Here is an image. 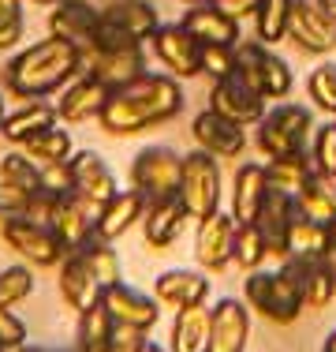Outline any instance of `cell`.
<instances>
[{"instance_id": "e0dca14e", "label": "cell", "mask_w": 336, "mask_h": 352, "mask_svg": "<svg viewBox=\"0 0 336 352\" xmlns=\"http://www.w3.org/2000/svg\"><path fill=\"white\" fill-rule=\"evenodd\" d=\"M49 225L67 244V251H75L86 236L97 232V206L86 203L82 195H75V191H60L53 203V214H49Z\"/></svg>"}, {"instance_id": "8d00e7d4", "label": "cell", "mask_w": 336, "mask_h": 352, "mask_svg": "<svg viewBox=\"0 0 336 352\" xmlns=\"http://www.w3.org/2000/svg\"><path fill=\"white\" fill-rule=\"evenodd\" d=\"M23 154H30L38 165H60L75 154V150H71V135L53 124V128L38 131V135H30L27 142H23Z\"/></svg>"}, {"instance_id": "7c38bea8", "label": "cell", "mask_w": 336, "mask_h": 352, "mask_svg": "<svg viewBox=\"0 0 336 352\" xmlns=\"http://www.w3.org/2000/svg\"><path fill=\"white\" fill-rule=\"evenodd\" d=\"M67 165H71V191L82 195L86 203H94L97 210L120 191L116 173L108 169V162L97 150H75V154L67 157Z\"/></svg>"}, {"instance_id": "f6af8a7d", "label": "cell", "mask_w": 336, "mask_h": 352, "mask_svg": "<svg viewBox=\"0 0 336 352\" xmlns=\"http://www.w3.org/2000/svg\"><path fill=\"white\" fill-rule=\"evenodd\" d=\"M314 165H317V173H325V176H333L336 180V124H329V128H322L314 135Z\"/></svg>"}, {"instance_id": "5b68a950", "label": "cell", "mask_w": 336, "mask_h": 352, "mask_svg": "<svg viewBox=\"0 0 336 352\" xmlns=\"http://www.w3.org/2000/svg\"><path fill=\"white\" fill-rule=\"evenodd\" d=\"M235 72L262 98H288L291 82H296L288 60L276 56L265 41H235Z\"/></svg>"}, {"instance_id": "ffe728a7", "label": "cell", "mask_w": 336, "mask_h": 352, "mask_svg": "<svg viewBox=\"0 0 336 352\" xmlns=\"http://www.w3.org/2000/svg\"><path fill=\"white\" fill-rule=\"evenodd\" d=\"M191 135H195L198 150H206V154H213V157H239L243 146H247V131H243V124L213 113V109H202V113L195 116Z\"/></svg>"}, {"instance_id": "1f68e13d", "label": "cell", "mask_w": 336, "mask_h": 352, "mask_svg": "<svg viewBox=\"0 0 336 352\" xmlns=\"http://www.w3.org/2000/svg\"><path fill=\"white\" fill-rule=\"evenodd\" d=\"M60 120L56 116V105H49L45 98H38V102H27L23 109H15V113H8V120H4V135L12 146H23L30 135H38V131H45V128H53V124Z\"/></svg>"}, {"instance_id": "5bb4252c", "label": "cell", "mask_w": 336, "mask_h": 352, "mask_svg": "<svg viewBox=\"0 0 336 352\" xmlns=\"http://www.w3.org/2000/svg\"><path fill=\"white\" fill-rule=\"evenodd\" d=\"M108 94H112V90L101 79H94L90 72H79L60 94H56L53 105H56V116H60L64 124H86V120H97L101 116Z\"/></svg>"}, {"instance_id": "4316f807", "label": "cell", "mask_w": 336, "mask_h": 352, "mask_svg": "<svg viewBox=\"0 0 336 352\" xmlns=\"http://www.w3.org/2000/svg\"><path fill=\"white\" fill-rule=\"evenodd\" d=\"M180 23L202 41V45H235V41L243 38L239 34V19L224 15L217 4H195V8H187V15H183Z\"/></svg>"}, {"instance_id": "60d3db41", "label": "cell", "mask_w": 336, "mask_h": 352, "mask_svg": "<svg viewBox=\"0 0 336 352\" xmlns=\"http://www.w3.org/2000/svg\"><path fill=\"white\" fill-rule=\"evenodd\" d=\"M307 94L314 98V105L322 113L336 116V60H322L307 75Z\"/></svg>"}, {"instance_id": "680465c9", "label": "cell", "mask_w": 336, "mask_h": 352, "mask_svg": "<svg viewBox=\"0 0 336 352\" xmlns=\"http://www.w3.org/2000/svg\"><path fill=\"white\" fill-rule=\"evenodd\" d=\"M34 4H56V0H34Z\"/></svg>"}, {"instance_id": "277c9868", "label": "cell", "mask_w": 336, "mask_h": 352, "mask_svg": "<svg viewBox=\"0 0 336 352\" xmlns=\"http://www.w3.org/2000/svg\"><path fill=\"white\" fill-rule=\"evenodd\" d=\"M254 128H258V150L265 157H288V154H302L307 150L314 116H310L307 105L280 102V105L269 109Z\"/></svg>"}, {"instance_id": "9c48e42d", "label": "cell", "mask_w": 336, "mask_h": 352, "mask_svg": "<svg viewBox=\"0 0 336 352\" xmlns=\"http://www.w3.org/2000/svg\"><path fill=\"white\" fill-rule=\"evenodd\" d=\"M149 45H154V56L161 60V68H168V75H176V79L202 75V41L183 23H161L149 38Z\"/></svg>"}, {"instance_id": "52a82bcc", "label": "cell", "mask_w": 336, "mask_h": 352, "mask_svg": "<svg viewBox=\"0 0 336 352\" xmlns=\"http://www.w3.org/2000/svg\"><path fill=\"white\" fill-rule=\"evenodd\" d=\"M180 199L187 214L202 221L213 210H221V165L206 150L183 154V176H180Z\"/></svg>"}, {"instance_id": "681fc988", "label": "cell", "mask_w": 336, "mask_h": 352, "mask_svg": "<svg viewBox=\"0 0 336 352\" xmlns=\"http://www.w3.org/2000/svg\"><path fill=\"white\" fill-rule=\"evenodd\" d=\"M258 4H262V0H217V8H221L224 15H232V19H247V15H254Z\"/></svg>"}, {"instance_id": "b9f144b4", "label": "cell", "mask_w": 336, "mask_h": 352, "mask_svg": "<svg viewBox=\"0 0 336 352\" xmlns=\"http://www.w3.org/2000/svg\"><path fill=\"white\" fill-rule=\"evenodd\" d=\"M30 292H34L30 263H15V266H4V270H0V304H4V307L23 304Z\"/></svg>"}, {"instance_id": "836d02e7", "label": "cell", "mask_w": 336, "mask_h": 352, "mask_svg": "<svg viewBox=\"0 0 336 352\" xmlns=\"http://www.w3.org/2000/svg\"><path fill=\"white\" fill-rule=\"evenodd\" d=\"M296 203H299V210L307 214V217L329 225L333 217H336V180H333V176H325V173H314L296 191Z\"/></svg>"}, {"instance_id": "ba28073f", "label": "cell", "mask_w": 336, "mask_h": 352, "mask_svg": "<svg viewBox=\"0 0 336 352\" xmlns=\"http://www.w3.org/2000/svg\"><path fill=\"white\" fill-rule=\"evenodd\" d=\"M180 176H183V154H176L172 146L157 142V146H142L131 157V188H139L149 203L180 195Z\"/></svg>"}, {"instance_id": "d6a6232c", "label": "cell", "mask_w": 336, "mask_h": 352, "mask_svg": "<svg viewBox=\"0 0 336 352\" xmlns=\"http://www.w3.org/2000/svg\"><path fill=\"white\" fill-rule=\"evenodd\" d=\"M172 352H206L209 349V307H180L172 318Z\"/></svg>"}, {"instance_id": "603a6c76", "label": "cell", "mask_w": 336, "mask_h": 352, "mask_svg": "<svg viewBox=\"0 0 336 352\" xmlns=\"http://www.w3.org/2000/svg\"><path fill=\"white\" fill-rule=\"evenodd\" d=\"M97 19H101V12L94 4H86V0H56L53 12H49V34L86 49L94 41Z\"/></svg>"}, {"instance_id": "f546056e", "label": "cell", "mask_w": 336, "mask_h": 352, "mask_svg": "<svg viewBox=\"0 0 336 352\" xmlns=\"http://www.w3.org/2000/svg\"><path fill=\"white\" fill-rule=\"evenodd\" d=\"M322 255H329V229H325V221H314L299 210L288 225V236H284V258H322Z\"/></svg>"}, {"instance_id": "d4e9b609", "label": "cell", "mask_w": 336, "mask_h": 352, "mask_svg": "<svg viewBox=\"0 0 336 352\" xmlns=\"http://www.w3.org/2000/svg\"><path fill=\"white\" fill-rule=\"evenodd\" d=\"M154 296L161 300L165 307H195V304H206L209 300V278L206 274H198V270H165V274H157V281H154Z\"/></svg>"}, {"instance_id": "91938a15", "label": "cell", "mask_w": 336, "mask_h": 352, "mask_svg": "<svg viewBox=\"0 0 336 352\" xmlns=\"http://www.w3.org/2000/svg\"><path fill=\"white\" fill-rule=\"evenodd\" d=\"M0 352H8V349H4V345H0Z\"/></svg>"}, {"instance_id": "d6986e66", "label": "cell", "mask_w": 336, "mask_h": 352, "mask_svg": "<svg viewBox=\"0 0 336 352\" xmlns=\"http://www.w3.org/2000/svg\"><path fill=\"white\" fill-rule=\"evenodd\" d=\"M280 266L299 281L307 307L322 311V307L333 304V296H336V258H329V255H322V258H284Z\"/></svg>"}, {"instance_id": "ac0fdd59", "label": "cell", "mask_w": 336, "mask_h": 352, "mask_svg": "<svg viewBox=\"0 0 336 352\" xmlns=\"http://www.w3.org/2000/svg\"><path fill=\"white\" fill-rule=\"evenodd\" d=\"M232 248H235V217L221 210L202 217L195 232V258L202 270H224L232 263Z\"/></svg>"}, {"instance_id": "db71d44e", "label": "cell", "mask_w": 336, "mask_h": 352, "mask_svg": "<svg viewBox=\"0 0 336 352\" xmlns=\"http://www.w3.org/2000/svg\"><path fill=\"white\" fill-rule=\"evenodd\" d=\"M317 4H322V8H325V12H329V15H333V19H336V0H317Z\"/></svg>"}, {"instance_id": "f5cc1de1", "label": "cell", "mask_w": 336, "mask_h": 352, "mask_svg": "<svg viewBox=\"0 0 336 352\" xmlns=\"http://www.w3.org/2000/svg\"><path fill=\"white\" fill-rule=\"evenodd\" d=\"M322 352H336V330L325 333V345H322Z\"/></svg>"}, {"instance_id": "ab89813d", "label": "cell", "mask_w": 336, "mask_h": 352, "mask_svg": "<svg viewBox=\"0 0 336 352\" xmlns=\"http://www.w3.org/2000/svg\"><path fill=\"white\" fill-rule=\"evenodd\" d=\"M254 23H258V41H265V45L284 41L291 23V0H262L254 12Z\"/></svg>"}, {"instance_id": "7402d4cb", "label": "cell", "mask_w": 336, "mask_h": 352, "mask_svg": "<svg viewBox=\"0 0 336 352\" xmlns=\"http://www.w3.org/2000/svg\"><path fill=\"white\" fill-rule=\"evenodd\" d=\"M187 206H183L180 195H168V199H154L142 214V236L154 251H165L180 240L183 225H187Z\"/></svg>"}, {"instance_id": "44dd1931", "label": "cell", "mask_w": 336, "mask_h": 352, "mask_svg": "<svg viewBox=\"0 0 336 352\" xmlns=\"http://www.w3.org/2000/svg\"><path fill=\"white\" fill-rule=\"evenodd\" d=\"M56 285H60L64 304L71 307L75 315L86 311V307H94L101 300V292H105V285L97 281V274L90 270V263L79 255V251H67V258L56 266Z\"/></svg>"}, {"instance_id": "f907efd6", "label": "cell", "mask_w": 336, "mask_h": 352, "mask_svg": "<svg viewBox=\"0 0 336 352\" xmlns=\"http://www.w3.org/2000/svg\"><path fill=\"white\" fill-rule=\"evenodd\" d=\"M131 352H168V349H161V345H157V341H149L146 333H142V338H139V345H134Z\"/></svg>"}, {"instance_id": "cb8c5ba5", "label": "cell", "mask_w": 336, "mask_h": 352, "mask_svg": "<svg viewBox=\"0 0 336 352\" xmlns=\"http://www.w3.org/2000/svg\"><path fill=\"white\" fill-rule=\"evenodd\" d=\"M265 195H269L265 165L243 162L239 169H235V180H232V217H235V225L258 221V214H262V206H265Z\"/></svg>"}, {"instance_id": "7dc6e473", "label": "cell", "mask_w": 336, "mask_h": 352, "mask_svg": "<svg viewBox=\"0 0 336 352\" xmlns=\"http://www.w3.org/2000/svg\"><path fill=\"white\" fill-rule=\"evenodd\" d=\"M30 206V195H23V191H15L12 184L0 180V221H8V217H23Z\"/></svg>"}, {"instance_id": "6f0895ef", "label": "cell", "mask_w": 336, "mask_h": 352, "mask_svg": "<svg viewBox=\"0 0 336 352\" xmlns=\"http://www.w3.org/2000/svg\"><path fill=\"white\" fill-rule=\"evenodd\" d=\"M183 4H191V8H195V4H217V0H183Z\"/></svg>"}, {"instance_id": "c3c4849f", "label": "cell", "mask_w": 336, "mask_h": 352, "mask_svg": "<svg viewBox=\"0 0 336 352\" xmlns=\"http://www.w3.org/2000/svg\"><path fill=\"white\" fill-rule=\"evenodd\" d=\"M41 180H45L49 191H71V165L60 162V165H41Z\"/></svg>"}, {"instance_id": "d590c367", "label": "cell", "mask_w": 336, "mask_h": 352, "mask_svg": "<svg viewBox=\"0 0 336 352\" xmlns=\"http://www.w3.org/2000/svg\"><path fill=\"white\" fill-rule=\"evenodd\" d=\"M265 255H269V244H265L262 225H258V221H243V225H235L232 263H235V266H243V270L250 274V270H262Z\"/></svg>"}, {"instance_id": "f1b7e54d", "label": "cell", "mask_w": 336, "mask_h": 352, "mask_svg": "<svg viewBox=\"0 0 336 352\" xmlns=\"http://www.w3.org/2000/svg\"><path fill=\"white\" fill-rule=\"evenodd\" d=\"M75 352H116V318L105 307V300H97L94 307L79 311Z\"/></svg>"}, {"instance_id": "ee69618b", "label": "cell", "mask_w": 336, "mask_h": 352, "mask_svg": "<svg viewBox=\"0 0 336 352\" xmlns=\"http://www.w3.org/2000/svg\"><path fill=\"white\" fill-rule=\"evenodd\" d=\"M202 72L224 79L235 72V45H202Z\"/></svg>"}, {"instance_id": "3957f363", "label": "cell", "mask_w": 336, "mask_h": 352, "mask_svg": "<svg viewBox=\"0 0 336 352\" xmlns=\"http://www.w3.org/2000/svg\"><path fill=\"white\" fill-rule=\"evenodd\" d=\"M243 300H247V307H254L258 315L276 326H291L307 307L299 281L284 266L280 270H250V278L243 281Z\"/></svg>"}, {"instance_id": "11a10c76", "label": "cell", "mask_w": 336, "mask_h": 352, "mask_svg": "<svg viewBox=\"0 0 336 352\" xmlns=\"http://www.w3.org/2000/svg\"><path fill=\"white\" fill-rule=\"evenodd\" d=\"M4 120H8V105H4V94H0V131H4Z\"/></svg>"}, {"instance_id": "484cf974", "label": "cell", "mask_w": 336, "mask_h": 352, "mask_svg": "<svg viewBox=\"0 0 336 352\" xmlns=\"http://www.w3.org/2000/svg\"><path fill=\"white\" fill-rule=\"evenodd\" d=\"M146 206H149V199L142 195L139 188L116 191V195L97 210V236H105V240H120L123 232L131 229V225H139V221H142Z\"/></svg>"}, {"instance_id": "8992f818", "label": "cell", "mask_w": 336, "mask_h": 352, "mask_svg": "<svg viewBox=\"0 0 336 352\" xmlns=\"http://www.w3.org/2000/svg\"><path fill=\"white\" fill-rule=\"evenodd\" d=\"M0 236H4V244L15 251V255H23L30 266H60L67 258V244L53 232V225L45 221H34V217H8V221H0Z\"/></svg>"}, {"instance_id": "f35d334b", "label": "cell", "mask_w": 336, "mask_h": 352, "mask_svg": "<svg viewBox=\"0 0 336 352\" xmlns=\"http://www.w3.org/2000/svg\"><path fill=\"white\" fill-rule=\"evenodd\" d=\"M0 180L12 184L15 191H23V195H38L41 188H45V180H41V165L34 162L30 154H8L0 157Z\"/></svg>"}, {"instance_id": "6da1fadb", "label": "cell", "mask_w": 336, "mask_h": 352, "mask_svg": "<svg viewBox=\"0 0 336 352\" xmlns=\"http://www.w3.org/2000/svg\"><path fill=\"white\" fill-rule=\"evenodd\" d=\"M183 113V87L176 75H154L142 72L128 87L112 90L97 124L108 135H139L146 128L168 124Z\"/></svg>"}, {"instance_id": "9a60e30c", "label": "cell", "mask_w": 336, "mask_h": 352, "mask_svg": "<svg viewBox=\"0 0 336 352\" xmlns=\"http://www.w3.org/2000/svg\"><path fill=\"white\" fill-rule=\"evenodd\" d=\"M250 311L243 300L224 296L209 307V349L206 352H247Z\"/></svg>"}, {"instance_id": "4fadbf2b", "label": "cell", "mask_w": 336, "mask_h": 352, "mask_svg": "<svg viewBox=\"0 0 336 352\" xmlns=\"http://www.w3.org/2000/svg\"><path fill=\"white\" fill-rule=\"evenodd\" d=\"M82 72H90L94 79H101L108 90L128 87L131 79H139L146 72V53L142 45L131 49H86L82 53Z\"/></svg>"}, {"instance_id": "8fae6325", "label": "cell", "mask_w": 336, "mask_h": 352, "mask_svg": "<svg viewBox=\"0 0 336 352\" xmlns=\"http://www.w3.org/2000/svg\"><path fill=\"white\" fill-rule=\"evenodd\" d=\"M288 38L302 53H329V49H336V19L317 0H291Z\"/></svg>"}, {"instance_id": "bcb514c9", "label": "cell", "mask_w": 336, "mask_h": 352, "mask_svg": "<svg viewBox=\"0 0 336 352\" xmlns=\"http://www.w3.org/2000/svg\"><path fill=\"white\" fill-rule=\"evenodd\" d=\"M27 322H23L19 315L12 311V307H4L0 304V345H4L8 352H15V349H23L27 345Z\"/></svg>"}, {"instance_id": "7bdbcfd3", "label": "cell", "mask_w": 336, "mask_h": 352, "mask_svg": "<svg viewBox=\"0 0 336 352\" xmlns=\"http://www.w3.org/2000/svg\"><path fill=\"white\" fill-rule=\"evenodd\" d=\"M27 19H23V0H0V53H12L19 45Z\"/></svg>"}, {"instance_id": "9f6ffc18", "label": "cell", "mask_w": 336, "mask_h": 352, "mask_svg": "<svg viewBox=\"0 0 336 352\" xmlns=\"http://www.w3.org/2000/svg\"><path fill=\"white\" fill-rule=\"evenodd\" d=\"M15 352H49V349H38V345H30V341H27V345H23V349H15Z\"/></svg>"}, {"instance_id": "e575fe53", "label": "cell", "mask_w": 336, "mask_h": 352, "mask_svg": "<svg viewBox=\"0 0 336 352\" xmlns=\"http://www.w3.org/2000/svg\"><path fill=\"white\" fill-rule=\"evenodd\" d=\"M314 173H317L314 154H307V150H302V154H288V157H269L265 162L269 188H280V191H288V195H296Z\"/></svg>"}, {"instance_id": "2e32d148", "label": "cell", "mask_w": 336, "mask_h": 352, "mask_svg": "<svg viewBox=\"0 0 336 352\" xmlns=\"http://www.w3.org/2000/svg\"><path fill=\"white\" fill-rule=\"evenodd\" d=\"M101 300H105V307L112 311L116 322L131 326V330H139V333H149L157 326V318H161V300L146 296V292L131 289V285H123V281L108 285V289L101 292Z\"/></svg>"}, {"instance_id": "4dcf8cb0", "label": "cell", "mask_w": 336, "mask_h": 352, "mask_svg": "<svg viewBox=\"0 0 336 352\" xmlns=\"http://www.w3.org/2000/svg\"><path fill=\"white\" fill-rule=\"evenodd\" d=\"M101 15L112 19L120 30H128L134 41H149V38H154V30L161 27L157 8L149 4V0H112L108 8H101Z\"/></svg>"}, {"instance_id": "30bf717a", "label": "cell", "mask_w": 336, "mask_h": 352, "mask_svg": "<svg viewBox=\"0 0 336 352\" xmlns=\"http://www.w3.org/2000/svg\"><path fill=\"white\" fill-rule=\"evenodd\" d=\"M209 109L221 113V116H228V120H235V124H243V128H250V124H258L265 116V98L258 94L239 72H232V75H224V79H213Z\"/></svg>"}, {"instance_id": "74e56055", "label": "cell", "mask_w": 336, "mask_h": 352, "mask_svg": "<svg viewBox=\"0 0 336 352\" xmlns=\"http://www.w3.org/2000/svg\"><path fill=\"white\" fill-rule=\"evenodd\" d=\"M75 251L90 263V270L97 274V281L105 285V289L120 281V255H116L112 240H105V236H97V232H94V236H86Z\"/></svg>"}, {"instance_id": "7a4b0ae2", "label": "cell", "mask_w": 336, "mask_h": 352, "mask_svg": "<svg viewBox=\"0 0 336 352\" xmlns=\"http://www.w3.org/2000/svg\"><path fill=\"white\" fill-rule=\"evenodd\" d=\"M79 72H82V49L49 34V38L34 41L27 49H19V53L4 64V87L12 90L15 98L38 102V98L60 94Z\"/></svg>"}, {"instance_id": "83f0119b", "label": "cell", "mask_w": 336, "mask_h": 352, "mask_svg": "<svg viewBox=\"0 0 336 352\" xmlns=\"http://www.w3.org/2000/svg\"><path fill=\"white\" fill-rule=\"evenodd\" d=\"M296 214H299L296 195H288V191H280V188H269L265 206H262V214H258V225H262V232H265V244H269V255L273 258H284V236H288V225Z\"/></svg>"}, {"instance_id": "816d5d0a", "label": "cell", "mask_w": 336, "mask_h": 352, "mask_svg": "<svg viewBox=\"0 0 336 352\" xmlns=\"http://www.w3.org/2000/svg\"><path fill=\"white\" fill-rule=\"evenodd\" d=\"M325 229H329V258H336V217L325 225Z\"/></svg>"}]
</instances>
